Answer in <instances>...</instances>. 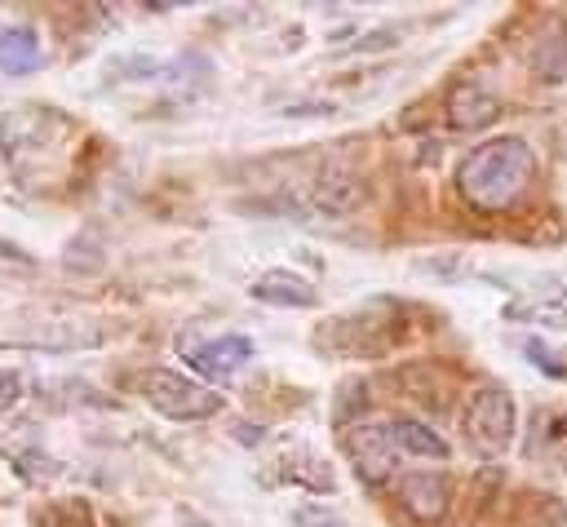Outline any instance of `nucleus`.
Instances as JSON below:
<instances>
[{
    "instance_id": "nucleus-1",
    "label": "nucleus",
    "mask_w": 567,
    "mask_h": 527,
    "mask_svg": "<svg viewBox=\"0 0 567 527\" xmlns=\"http://www.w3.org/2000/svg\"><path fill=\"white\" fill-rule=\"evenodd\" d=\"M532 177H536V151L523 137L505 133V137H492V142H483L465 155V164L456 173V186L474 208L501 213L527 190Z\"/></svg>"
},
{
    "instance_id": "nucleus-2",
    "label": "nucleus",
    "mask_w": 567,
    "mask_h": 527,
    "mask_svg": "<svg viewBox=\"0 0 567 527\" xmlns=\"http://www.w3.org/2000/svg\"><path fill=\"white\" fill-rule=\"evenodd\" d=\"M142 394L168 421H204V416L221 412V394H213L208 385H199L182 372H168V368H151L142 376Z\"/></svg>"
},
{
    "instance_id": "nucleus-3",
    "label": "nucleus",
    "mask_w": 567,
    "mask_h": 527,
    "mask_svg": "<svg viewBox=\"0 0 567 527\" xmlns=\"http://www.w3.org/2000/svg\"><path fill=\"white\" fill-rule=\"evenodd\" d=\"M465 438L483 452V456H501L514 443V399L496 385L478 390L465 403Z\"/></svg>"
},
{
    "instance_id": "nucleus-4",
    "label": "nucleus",
    "mask_w": 567,
    "mask_h": 527,
    "mask_svg": "<svg viewBox=\"0 0 567 527\" xmlns=\"http://www.w3.org/2000/svg\"><path fill=\"white\" fill-rule=\"evenodd\" d=\"M394 492H399V505H403L416 523H439V518L447 514V500H452V483H447L439 469L399 474Z\"/></svg>"
},
{
    "instance_id": "nucleus-5",
    "label": "nucleus",
    "mask_w": 567,
    "mask_h": 527,
    "mask_svg": "<svg viewBox=\"0 0 567 527\" xmlns=\"http://www.w3.org/2000/svg\"><path fill=\"white\" fill-rule=\"evenodd\" d=\"M346 447H350V456H354V469L368 478V483H381V478H390L394 474V465H399V447H394V438H390V425H354L350 434H346Z\"/></svg>"
},
{
    "instance_id": "nucleus-6",
    "label": "nucleus",
    "mask_w": 567,
    "mask_h": 527,
    "mask_svg": "<svg viewBox=\"0 0 567 527\" xmlns=\"http://www.w3.org/2000/svg\"><path fill=\"white\" fill-rule=\"evenodd\" d=\"M363 182H359V173H350V168H341V164H332V168H323L319 177H315V186H310V204H315V213H323V217H350L359 204H363Z\"/></svg>"
},
{
    "instance_id": "nucleus-7",
    "label": "nucleus",
    "mask_w": 567,
    "mask_h": 527,
    "mask_svg": "<svg viewBox=\"0 0 567 527\" xmlns=\"http://www.w3.org/2000/svg\"><path fill=\"white\" fill-rule=\"evenodd\" d=\"M248 292H252L257 301H266V306H292V310H306V306L319 301L315 283L301 279V275H292V270H266Z\"/></svg>"
},
{
    "instance_id": "nucleus-8",
    "label": "nucleus",
    "mask_w": 567,
    "mask_h": 527,
    "mask_svg": "<svg viewBox=\"0 0 567 527\" xmlns=\"http://www.w3.org/2000/svg\"><path fill=\"white\" fill-rule=\"evenodd\" d=\"M496 111H501L496 93H487L478 80H465V84H456V89H452L447 120H452L456 128H483V124H492V120H496Z\"/></svg>"
},
{
    "instance_id": "nucleus-9",
    "label": "nucleus",
    "mask_w": 567,
    "mask_h": 527,
    "mask_svg": "<svg viewBox=\"0 0 567 527\" xmlns=\"http://www.w3.org/2000/svg\"><path fill=\"white\" fill-rule=\"evenodd\" d=\"M248 359H252V341H248V337H235V332H226V337L204 341L199 350H190V363H195L199 372H208V376H230V372L244 368Z\"/></svg>"
},
{
    "instance_id": "nucleus-10",
    "label": "nucleus",
    "mask_w": 567,
    "mask_h": 527,
    "mask_svg": "<svg viewBox=\"0 0 567 527\" xmlns=\"http://www.w3.org/2000/svg\"><path fill=\"white\" fill-rule=\"evenodd\" d=\"M390 425V438H394V447L399 452H408V456H434V461H447V443L430 430V425H421V421H412V416H394V421H385Z\"/></svg>"
},
{
    "instance_id": "nucleus-11",
    "label": "nucleus",
    "mask_w": 567,
    "mask_h": 527,
    "mask_svg": "<svg viewBox=\"0 0 567 527\" xmlns=\"http://www.w3.org/2000/svg\"><path fill=\"white\" fill-rule=\"evenodd\" d=\"M40 62V35L31 27H4L0 31V71L4 75H22Z\"/></svg>"
},
{
    "instance_id": "nucleus-12",
    "label": "nucleus",
    "mask_w": 567,
    "mask_h": 527,
    "mask_svg": "<svg viewBox=\"0 0 567 527\" xmlns=\"http://www.w3.org/2000/svg\"><path fill=\"white\" fill-rule=\"evenodd\" d=\"M297 527H350V523H341L337 514H323V509H297Z\"/></svg>"
},
{
    "instance_id": "nucleus-13",
    "label": "nucleus",
    "mask_w": 567,
    "mask_h": 527,
    "mask_svg": "<svg viewBox=\"0 0 567 527\" xmlns=\"http://www.w3.org/2000/svg\"><path fill=\"white\" fill-rule=\"evenodd\" d=\"M13 399H18V376L13 372H0V412L13 407Z\"/></svg>"
},
{
    "instance_id": "nucleus-14",
    "label": "nucleus",
    "mask_w": 567,
    "mask_h": 527,
    "mask_svg": "<svg viewBox=\"0 0 567 527\" xmlns=\"http://www.w3.org/2000/svg\"><path fill=\"white\" fill-rule=\"evenodd\" d=\"M0 257H9V261H31V257H27L18 244H4V239H0Z\"/></svg>"
}]
</instances>
